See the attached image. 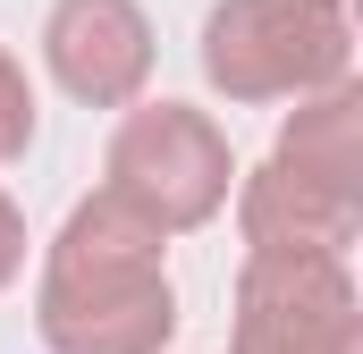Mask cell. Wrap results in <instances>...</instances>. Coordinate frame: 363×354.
<instances>
[{
	"mask_svg": "<svg viewBox=\"0 0 363 354\" xmlns=\"http://www.w3.org/2000/svg\"><path fill=\"white\" fill-rule=\"evenodd\" d=\"M34 329L51 354H161L178 338V287L161 270V236L118 202H77L43 253Z\"/></svg>",
	"mask_w": 363,
	"mask_h": 354,
	"instance_id": "obj_1",
	"label": "cell"
},
{
	"mask_svg": "<svg viewBox=\"0 0 363 354\" xmlns=\"http://www.w3.org/2000/svg\"><path fill=\"white\" fill-rule=\"evenodd\" d=\"M203 76L228 101H313L355 76L338 0H220L203 17Z\"/></svg>",
	"mask_w": 363,
	"mask_h": 354,
	"instance_id": "obj_2",
	"label": "cell"
},
{
	"mask_svg": "<svg viewBox=\"0 0 363 354\" xmlns=\"http://www.w3.org/2000/svg\"><path fill=\"white\" fill-rule=\"evenodd\" d=\"M228 135L186 110V101H144L127 110V127L101 152V202H118L127 219H144L152 236H186L203 219L228 211Z\"/></svg>",
	"mask_w": 363,
	"mask_h": 354,
	"instance_id": "obj_3",
	"label": "cell"
},
{
	"mask_svg": "<svg viewBox=\"0 0 363 354\" xmlns=\"http://www.w3.org/2000/svg\"><path fill=\"white\" fill-rule=\"evenodd\" d=\"M228 354H363L347 262L338 253H245Z\"/></svg>",
	"mask_w": 363,
	"mask_h": 354,
	"instance_id": "obj_4",
	"label": "cell"
},
{
	"mask_svg": "<svg viewBox=\"0 0 363 354\" xmlns=\"http://www.w3.org/2000/svg\"><path fill=\"white\" fill-rule=\"evenodd\" d=\"M43 59L85 110H127L152 85V25L135 0H51Z\"/></svg>",
	"mask_w": 363,
	"mask_h": 354,
	"instance_id": "obj_5",
	"label": "cell"
},
{
	"mask_svg": "<svg viewBox=\"0 0 363 354\" xmlns=\"http://www.w3.org/2000/svg\"><path fill=\"white\" fill-rule=\"evenodd\" d=\"M237 228H245V253H338L347 262V245L363 236V202L321 194V185L262 161L237 185Z\"/></svg>",
	"mask_w": 363,
	"mask_h": 354,
	"instance_id": "obj_6",
	"label": "cell"
},
{
	"mask_svg": "<svg viewBox=\"0 0 363 354\" xmlns=\"http://www.w3.org/2000/svg\"><path fill=\"white\" fill-rule=\"evenodd\" d=\"M271 169L304 177V185H321V194L363 202V93L355 85L313 93V101L287 118V135L271 144Z\"/></svg>",
	"mask_w": 363,
	"mask_h": 354,
	"instance_id": "obj_7",
	"label": "cell"
},
{
	"mask_svg": "<svg viewBox=\"0 0 363 354\" xmlns=\"http://www.w3.org/2000/svg\"><path fill=\"white\" fill-rule=\"evenodd\" d=\"M26 144H34V85L0 51V161H26Z\"/></svg>",
	"mask_w": 363,
	"mask_h": 354,
	"instance_id": "obj_8",
	"label": "cell"
},
{
	"mask_svg": "<svg viewBox=\"0 0 363 354\" xmlns=\"http://www.w3.org/2000/svg\"><path fill=\"white\" fill-rule=\"evenodd\" d=\"M17 270H26V219H17V202L0 194V287H9Z\"/></svg>",
	"mask_w": 363,
	"mask_h": 354,
	"instance_id": "obj_9",
	"label": "cell"
}]
</instances>
